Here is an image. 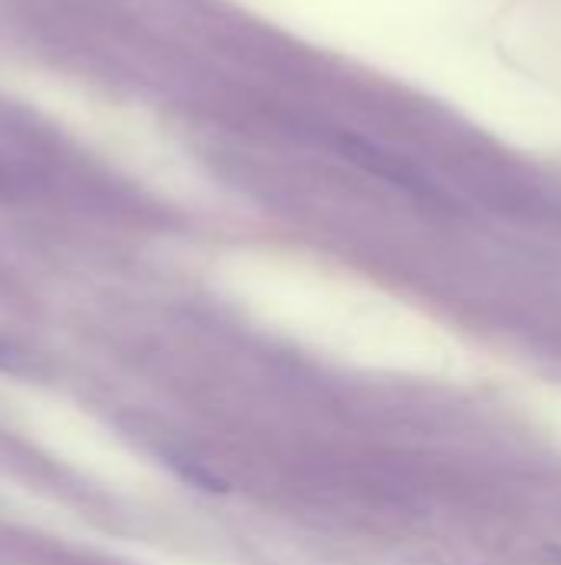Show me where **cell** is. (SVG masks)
Here are the masks:
<instances>
[{"label": "cell", "instance_id": "cell-1", "mask_svg": "<svg viewBox=\"0 0 561 565\" xmlns=\"http://www.w3.org/2000/svg\"><path fill=\"white\" fill-rule=\"evenodd\" d=\"M248 305L288 344L344 367L410 381H460L473 371L463 341L374 291L294 275H255Z\"/></svg>", "mask_w": 561, "mask_h": 565}, {"label": "cell", "instance_id": "cell-2", "mask_svg": "<svg viewBox=\"0 0 561 565\" xmlns=\"http://www.w3.org/2000/svg\"><path fill=\"white\" fill-rule=\"evenodd\" d=\"M526 411L532 424L561 450V387L552 384H536L526 391Z\"/></svg>", "mask_w": 561, "mask_h": 565}, {"label": "cell", "instance_id": "cell-3", "mask_svg": "<svg viewBox=\"0 0 561 565\" xmlns=\"http://www.w3.org/2000/svg\"><path fill=\"white\" fill-rule=\"evenodd\" d=\"M0 371H23V354L0 338Z\"/></svg>", "mask_w": 561, "mask_h": 565}]
</instances>
